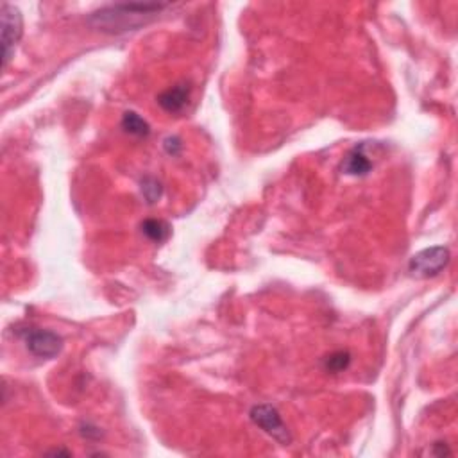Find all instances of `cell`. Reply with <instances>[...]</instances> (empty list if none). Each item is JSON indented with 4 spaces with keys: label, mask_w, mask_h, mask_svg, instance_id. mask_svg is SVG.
Here are the masks:
<instances>
[{
    "label": "cell",
    "mask_w": 458,
    "mask_h": 458,
    "mask_svg": "<svg viewBox=\"0 0 458 458\" xmlns=\"http://www.w3.org/2000/svg\"><path fill=\"white\" fill-rule=\"evenodd\" d=\"M168 4H115L102 8V10L92 13L88 18L90 25L97 31L107 34H122L127 31L142 27L163 10H167Z\"/></svg>",
    "instance_id": "cell-1"
},
{
    "label": "cell",
    "mask_w": 458,
    "mask_h": 458,
    "mask_svg": "<svg viewBox=\"0 0 458 458\" xmlns=\"http://www.w3.org/2000/svg\"><path fill=\"white\" fill-rule=\"evenodd\" d=\"M0 18H2V68L5 70L14 54V47L22 38L23 20L18 8L11 4H2Z\"/></svg>",
    "instance_id": "cell-2"
},
{
    "label": "cell",
    "mask_w": 458,
    "mask_h": 458,
    "mask_svg": "<svg viewBox=\"0 0 458 458\" xmlns=\"http://www.w3.org/2000/svg\"><path fill=\"white\" fill-rule=\"evenodd\" d=\"M448 264L449 251L442 246H437L414 255L412 259H410V264H408V270H410L414 278L426 279L433 278L439 272H442Z\"/></svg>",
    "instance_id": "cell-3"
},
{
    "label": "cell",
    "mask_w": 458,
    "mask_h": 458,
    "mask_svg": "<svg viewBox=\"0 0 458 458\" xmlns=\"http://www.w3.org/2000/svg\"><path fill=\"white\" fill-rule=\"evenodd\" d=\"M249 416L251 421L255 422L256 426H259L276 442L283 446L292 442L290 431L287 430V424L283 422L281 416H279V412L274 407H270V405H256V407H253Z\"/></svg>",
    "instance_id": "cell-4"
},
{
    "label": "cell",
    "mask_w": 458,
    "mask_h": 458,
    "mask_svg": "<svg viewBox=\"0 0 458 458\" xmlns=\"http://www.w3.org/2000/svg\"><path fill=\"white\" fill-rule=\"evenodd\" d=\"M25 346H27L29 353L34 355L36 358H51L58 357L63 349V340L54 331H47V329H31L23 337Z\"/></svg>",
    "instance_id": "cell-5"
},
{
    "label": "cell",
    "mask_w": 458,
    "mask_h": 458,
    "mask_svg": "<svg viewBox=\"0 0 458 458\" xmlns=\"http://www.w3.org/2000/svg\"><path fill=\"white\" fill-rule=\"evenodd\" d=\"M190 99V88L186 84H179L174 88H168L157 97V104L165 110L167 113H179L185 110Z\"/></svg>",
    "instance_id": "cell-6"
},
{
    "label": "cell",
    "mask_w": 458,
    "mask_h": 458,
    "mask_svg": "<svg viewBox=\"0 0 458 458\" xmlns=\"http://www.w3.org/2000/svg\"><path fill=\"white\" fill-rule=\"evenodd\" d=\"M372 168V163L369 162V157L361 153V149H355L347 154V157L342 163V170L349 176H366L367 172Z\"/></svg>",
    "instance_id": "cell-7"
},
{
    "label": "cell",
    "mask_w": 458,
    "mask_h": 458,
    "mask_svg": "<svg viewBox=\"0 0 458 458\" xmlns=\"http://www.w3.org/2000/svg\"><path fill=\"white\" fill-rule=\"evenodd\" d=\"M122 127L127 134H133V136H147L151 127H149L147 122L134 112H127L122 116Z\"/></svg>",
    "instance_id": "cell-8"
},
{
    "label": "cell",
    "mask_w": 458,
    "mask_h": 458,
    "mask_svg": "<svg viewBox=\"0 0 458 458\" xmlns=\"http://www.w3.org/2000/svg\"><path fill=\"white\" fill-rule=\"evenodd\" d=\"M142 233L147 236L149 240L157 242V244H160V242L167 240L168 235H170V227L163 222V220L149 218V220H145V222L142 224Z\"/></svg>",
    "instance_id": "cell-9"
},
{
    "label": "cell",
    "mask_w": 458,
    "mask_h": 458,
    "mask_svg": "<svg viewBox=\"0 0 458 458\" xmlns=\"http://www.w3.org/2000/svg\"><path fill=\"white\" fill-rule=\"evenodd\" d=\"M349 364H351V355H349L347 351H337L326 358L325 367H326V370L337 374V372H342V370H346L347 367H349Z\"/></svg>",
    "instance_id": "cell-10"
},
{
    "label": "cell",
    "mask_w": 458,
    "mask_h": 458,
    "mask_svg": "<svg viewBox=\"0 0 458 458\" xmlns=\"http://www.w3.org/2000/svg\"><path fill=\"white\" fill-rule=\"evenodd\" d=\"M142 192H144L145 199L149 203H156L160 199V195H162V185H160V181L154 179V177H145L142 181Z\"/></svg>",
    "instance_id": "cell-11"
},
{
    "label": "cell",
    "mask_w": 458,
    "mask_h": 458,
    "mask_svg": "<svg viewBox=\"0 0 458 458\" xmlns=\"http://www.w3.org/2000/svg\"><path fill=\"white\" fill-rule=\"evenodd\" d=\"M165 149L168 154H177L181 151V140L179 138H167L165 140Z\"/></svg>",
    "instance_id": "cell-12"
},
{
    "label": "cell",
    "mask_w": 458,
    "mask_h": 458,
    "mask_svg": "<svg viewBox=\"0 0 458 458\" xmlns=\"http://www.w3.org/2000/svg\"><path fill=\"white\" fill-rule=\"evenodd\" d=\"M49 455H68V457H70V451H61V449H54V451H49Z\"/></svg>",
    "instance_id": "cell-13"
}]
</instances>
